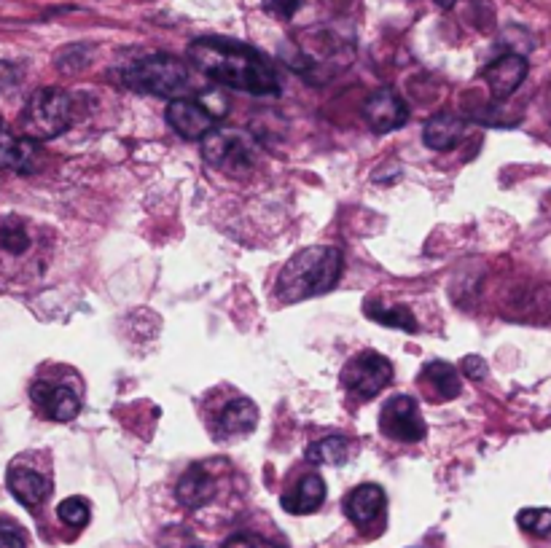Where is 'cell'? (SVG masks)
<instances>
[{"instance_id":"603a6c76","label":"cell","mask_w":551,"mask_h":548,"mask_svg":"<svg viewBox=\"0 0 551 548\" xmlns=\"http://www.w3.org/2000/svg\"><path fill=\"white\" fill-rule=\"evenodd\" d=\"M27 245H30V237H27L25 226H22L17 218H11V221H6L0 226V248L19 256V253H25Z\"/></svg>"},{"instance_id":"4fadbf2b","label":"cell","mask_w":551,"mask_h":548,"mask_svg":"<svg viewBox=\"0 0 551 548\" xmlns=\"http://www.w3.org/2000/svg\"><path fill=\"white\" fill-rule=\"evenodd\" d=\"M382 508H385V492L377 484H363L353 489L345 500L347 519L358 527H369L374 519H379Z\"/></svg>"},{"instance_id":"d4e9b609","label":"cell","mask_w":551,"mask_h":548,"mask_svg":"<svg viewBox=\"0 0 551 548\" xmlns=\"http://www.w3.org/2000/svg\"><path fill=\"white\" fill-rule=\"evenodd\" d=\"M0 548H27V535L17 522L0 519Z\"/></svg>"},{"instance_id":"cb8c5ba5","label":"cell","mask_w":551,"mask_h":548,"mask_svg":"<svg viewBox=\"0 0 551 548\" xmlns=\"http://www.w3.org/2000/svg\"><path fill=\"white\" fill-rule=\"evenodd\" d=\"M57 516L68 527H84L89 522V503L84 497H68L57 506Z\"/></svg>"},{"instance_id":"44dd1931","label":"cell","mask_w":551,"mask_h":548,"mask_svg":"<svg viewBox=\"0 0 551 548\" xmlns=\"http://www.w3.org/2000/svg\"><path fill=\"white\" fill-rule=\"evenodd\" d=\"M347 457H350V444L339 436L323 438L307 449V460L315 465H342Z\"/></svg>"},{"instance_id":"4316f807","label":"cell","mask_w":551,"mask_h":548,"mask_svg":"<svg viewBox=\"0 0 551 548\" xmlns=\"http://www.w3.org/2000/svg\"><path fill=\"white\" fill-rule=\"evenodd\" d=\"M224 548H277L275 543L259 538V535H250V532H242V535H234V538L226 540Z\"/></svg>"},{"instance_id":"6da1fadb","label":"cell","mask_w":551,"mask_h":548,"mask_svg":"<svg viewBox=\"0 0 551 548\" xmlns=\"http://www.w3.org/2000/svg\"><path fill=\"white\" fill-rule=\"evenodd\" d=\"M189 60L213 81L248 95H275L277 76L256 49L229 38H199L189 46Z\"/></svg>"},{"instance_id":"9a60e30c","label":"cell","mask_w":551,"mask_h":548,"mask_svg":"<svg viewBox=\"0 0 551 548\" xmlns=\"http://www.w3.org/2000/svg\"><path fill=\"white\" fill-rule=\"evenodd\" d=\"M175 495L186 508H202L205 503L213 500L216 495V484H213V476L202 468V465H194L189 471L183 473L178 487H175Z\"/></svg>"},{"instance_id":"5b68a950","label":"cell","mask_w":551,"mask_h":548,"mask_svg":"<svg viewBox=\"0 0 551 548\" xmlns=\"http://www.w3.org/2000/svg\"><path fill=\"white\" fill-rule=\"evenodd\" d=\"M202 156L218 170H240L256 159V140L242 129H213L202 137Z\"/></svg>"},{"instance_id":"e0dca14e","label":"cell","mask_w":551,"mask_h":548,"mask_svg":"<svg viewBox=\"0 0 551 548\" xmlns=\"http://www.w3.org/2000/svg\"><path fill=\"white\" fill-rule=\"evenodd\" d=\"M35 148L30 140H19L6 121L0 119V170H27L33 162Z\"/></svg>"},{"instance_id":"9c48e42d","label":"cell","mask_w":551,"mask_h":548,"mask_svg":"<svg viewBox=\"0 0 551 548\" xmlns=\"http://www.w3.org/2000/svg\"><path fill=\"white\" fill-rule=\"evenodd\" d=\"M363 116H366L374 132H393V129L404 127L409 111H406V103L393 89H379L363 105Z\"/></svg>"},{"instance_id":"277c9868","label":"cell","mask_w":551,"mask_h":548,"mask_svg":"<svg viewBox=\"0 0 551 548\" xmlns=\"http://www.w3.org/2000/svg\"><path fill=\"white\" fill-rule=\"evenodd\" d=\"M70 113H73V105L62 89H52V86L38 89L22 113L25 135L30 140H52L68 129Z\"/></svg>"},{"instance_id":"8992f818","label":"cell","mask_w":551,"mask_h":548,"mask_svg":"<svg viewBox=\"0 0 551 548\" xmlns=\"http://www.w3.org/2000/svg\"><path fill=\"white\" fill-rule=\"evenodd\" d=\"M393 379V366L385 355L379 352H361L353 360H347L342 369V385L361 401H369L379 395Z\"/></svg>"},{"instance_id":"8fae6325","label":"cell","mask_w":551,"mask_h":548,"mask_svg":"<svg viewBox=\"0 0 551 548\" xmlns=\"http://www.w3.org/2000/svg\"><path fill=\"white\" fill-rule=\"evenodd\" d=\"M527 76V60L522 54H503L498 60L492 62L490 68L484 70V81L490 86L492 97H503L514 95L519 89V84L525 81Z\"/></svg>"},{"instance_id":"ac0fdd59","label":"cell","mask_w":551,"mask_h":548,"mask_svg":"<svg viewBox=\"0 0 551 548\" xmlns=\"http://www.w3.org/2000/svg\"><path fill=\"white\" fill-rule=\"evenodd\" d=\"M465 124L457 116H449V113H441V116H433L428 124H425V146L433 148V151H447L463 137Z\"/></svg>"},{"instance_id":"ba28073f","label":"cell","mask_w":551,"mask_h":548,"mask_svg":"<svg viewBox=\"0 0 551 548\" xmlns=\"http://www.w3.org/2000/svg\"><path fill=\"white\" fill-rule=\"evenodd\" d=\"M167 124L186 140H202L216 129V119L205 111V105L186 100V97L167 105Z\"/></svg>"},{"instance_id":"f546056e","label":"cell","mask_w":551,"mask_h":548,"mask_svg":"<svg viewBox=\"0 0 551 548\" xmlns=\"http://www.w3.org/2000/svg\"><path fill=\"white\" fill-rule=\"evenodd\" d=\"M457 0H436V6H441V9H452Z\"/></svg>"},{"instance_id":"2e32d148","label":"cell","mask_w":551,"mask_h":548,"mask_svg":"<svg viewBox=\"0 0 551 548\" xmlns=\"http://www.w3.org/2000/svg\"><path fill=\"white\" fill-rule=\"evenodd\" d=\"M9 489L19 503L27 508L41 506L49 495V479L30 468H11L9 471Z\"/></svg>"},{"instance_id":"7402d4cb","label":"cell","mask_w":551,"mask_h":548,"mask_svg":"<svg viewBox=\"0 0 551 548\" xmlns=\"http://www.w3.org/2000/svg\"><path fill=\"white\" fill-rule=\"evenodd\" d=\"M517 522L525 532L546 538V535H551V508H525V511H519Z\"/></svg>"},{"instance_id":"484cf974","label":"cell","mask_w":551,"mask_h":548,"mask_svg":"<svg viewBox=\"0 0 551 548\" xmlns=\"http://www.w3.org/2000/svg\"><path fill=\"white\" fill-rule=\"evenodd\" d=\"M302 3L304 0H264V9L277 19H291L296 11L302 9Z\"/></svg>"},{"instance_id":"3957f363","label":"cell","mask_w":551,"mask_h":548,"mask_svg":"<svg viewBox=\"0 0 551 548\" xmlns=\"http://www.w3.org/2000/svg\"><path fill=\"white\" fill-rule=\"evenodd\" d=\"M124 84L138 92H148V95L183 100V95H189L191 89L189 65L170 54L143 57L124 70Z\"/></svg>"},{"instance_id":"83f0119b","label":"cell","mask_w":551,"mask_h":548,"mask_svg":"<svg viewBox=\"0 0 551 548\" xmlns=\"http://www.w3.org/2000/svg\"><path fill=\"white\" fill-rule=\"evenodd\" d=\"M199 103L205 105V111L213 116V119H221V116H226V111H229V105H226V97L218 95V92H207V95L199 97Z\"/></svg>"},{"instance_id":"7a4b0ae2","label":"cell","mask_w":551,"mask_h":548,"mask_svg":"<svg viewBox=\"0 0 551 548\" xmlns=\"http://www.w3.org/2000/svg\"><path fill=\"white\" fill-rule=\"evenodd\" d=\"M342 274V253L328 245L307 248L283 266L277 277V296L283 301H304L331 291Z\"/></svg>"},{"instance_id":"f1b7e54d","label":"cell","mask_w":551,"mask_h":548,"mask_svg":"<svg viewBox=\"0 0 551 548\" xmlns=\"http://www.w3.org/2000/svg\"><path fill=\"white\" fill-rule=\"evenodd\" d=\"M463 374L471 379H484L487 377V363L479 355H468V358H463Z\"/></svg>"},{"instance_id":"ffe728a7","label":"cell","mask_w":551,"mask_h":548,"mask_svg":"<svg viewBox=\"0 0 551 548\" xmlns=\"http://www.w3.org/2000/svg\"><path fill=\"white\" fill-rule=\"evenodd\" d=\"M422 374H425V379L436 387V393H439L441 398H457V395H460V377H457L455 366H449L444 360H433V363H428V366L422 369Z\"/></svg>"},{"instance_id":"52a82bcc","label":"cell","mask_w":551,"mask_h":548,"mask_svg":"<svg viewBox=\"0 0 551 548\" xmlns=\"http://www.w3.org/2000/svg\"><path fill=\"white\" fill-rule=\"evenodd\" d=\"M379 425H382V433L393 438V441L412 444V441H422L425 438V422H422L417 403L409 395L390 398L385 403V409H382Z\"/></svg>"},{"instance_id":"5bb4252c","label":"cell","mask_w":551,"mask_h":548,"mask_svg":"<svg viewBox=\"0 0 551 548\" xmlns=\"http://www.w3.org/2000/svg\"><path fill=\"white\" fill-rule=\"evenodd\" d=\"M323 500H326V481L318 473H310L291 492H285L283 508L288 514H312L323 506Z\"/></svg>"},{"instance_id":"d6986e66","label":"cell","mask_w":551,"mask_h":548,"mask_svg":"<svg viewBox=\"0 0 551 548\" xmlns=\"http://www.w3.org/2000/svg\"><path fill=\"white\" fill-rule=\"evenodd\" d=\"M363 309H366V315H369L374 323H382V326L388 328H401V331H409V334L417 331V320H414V315L404 307V304L385 307V304H379V301L371 299L363 304Z\"/></svg>"},{"instance_id":"7c38bea8","label":"cell","mask_w":551,"mask_h":548,"mask_svg":"<svg viewBox=\"0 0 551 548\" xmlns=\"http://www.w3.org/2000/svg\"><path fill=\"white\" fill-rule=\"evenodd\" d=\"M256 422H259L256 403L248 401V398H237V401H229L221 409L216 425H213V433H216V438L248 436L250 430L256 428Z\"/></svg>"},{"instance_id":"30bf717a","label":"cell","mask_w":551,"mask_h":548,"mask_svg":"<svg viewBox=\"0 0 551 548\" xmlns=\"http://www.w3.org/2000/svg\"><path fill=\"white\" fill-rule=\"evenodd\" d=\"M30 393H33V401L44 409L49 420L70 422L76 420L78 411H81V401H78V395L70 387L52 385V382H38V385H33Z\"/></svg>"}]
</instances>
